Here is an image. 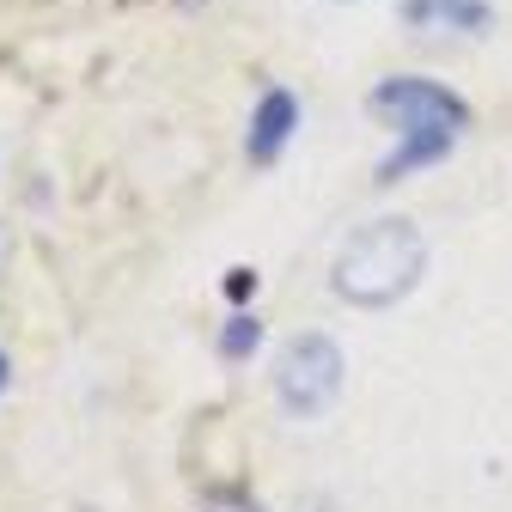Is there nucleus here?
<instances>
[{
  "instance_id": "obj_1",
  "label": "nucleus",
  "mask_w": 512,
  "mask_h": 512,
  "mask_svg": "<svg viewBox=\"0 0 512 512\" xmlns=\"http://www.w3.org/2000/svg\"><path fill=\"white\" fill-rule=\"evenodd\" d=\"M372 116H384V122L403 128V147L378 165V183H397L415 165L445 159V153H452V141L464 135V122H470L464 98L445 92V86H433V80H384L372 92Z\"/></svg>"
},
{
  "instance_id": "obj_2",
  "label": "nucleus",
  "mask_w": 512,
  "mask_h": 512,
  "mask_svg": "<svg viewBox=\"0 0 512 512\" xmlns=\"http://www.w3.org/2000/svg\"><path fill=\"white\" fill-rule=\"evenodd\" d=\"M421 269H427V244H421V232H415L409 220H372L366 232H354V238L342 244V256H336V281H330V287H336L348 305L378 311V305L403 299V293L421 281Z\"/></svg>"
},
{
  "instance_id": "obj_3",
  "label": "nucleus",
  "mask_w": 512,
  "mask_h": 512,
  "mask_svg": "<svg viewBox=\"0 0 512 512\" xmlns=\"http://www.w3.org/2000/svg\"><path fill=\"white\" fill-rule=\"evenodd\" d=\"M342 391V348L330 336H293L275 360V397L293 415H324Z\"/></svg>"
},
{
  "instance_id": "obj_4",
  "label": "nucleus",
  "mask_w": 512,
  "mask_h": 512,
  "mask_svg": "<svg viewBox=\"0 0 512 512\" xmlns=\"http://www.w3.org/2000/svg\"><path fill=\"white\" fill-rule=\"evenodd\" d=\"M403 19L415 31H458V37H482L494 25L488 0H403Z\"/></svg>"
},
{
  "instance_id": "obj_5",
  "label": "nucleus",
  "mask_w": 512,
  "mask_h": 512,
  "mask_svg": "<svg viewBox=\"0 0 512 512\" xmlns=\"http://www.w3.org/2000/svg\"><path fill=\"white\" fill-rule=\"evenodd\" d=\"M293 122H299V104H293V92H269L263 104H256V122H250V159H256V165H269V159L287 147Z\"/></svg>"
},
{
  "instance_id": "obj_6",
  "label": "nucleus",
  "mask_w": 512,
  "mask_h": 512,
  "mask_svg": "<svg viewBox=\"0 0 512 512\" xmlns=\"http://www.w3.org/2000/svg\"><path fill=\"white\" fill-rule=\"evenodd\" d=\"M256 342H263V324H256V317H232L226 336H220V354H226V360H238V354H250Z\"/></svg>"
},
{
  "instance_id": "obj_7",
  "label": "nucleus",
  "mask_w": 512,
  "mask_h": 512,
  "mask_svg": "<svg viewBox=\"0 0 512 512\" xmlns=\"http://www.w3.org/2000/svg\"><path fill=\"white\" fill-rule=\"evenodd\" d=\"M250 287H256V275H250V269H232V281H226V293H232V299H244Z\"/></svg>"
},
{
  "instance_id": "obj_8",
  "label": "nucleus",
  "mask_w": 512,
  "mask_h": 512,
  "mask_svg": "<svg viewBox=\"0 0 512 512\" xmlns=\"http://www.w3.org/2000/svg\"><path fill=\"white\" fill-rule=\"evenodd\" d=\"M0 384H7V360H0Z\"/></svg>"
}]
</instances>
